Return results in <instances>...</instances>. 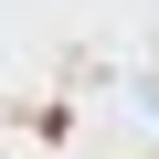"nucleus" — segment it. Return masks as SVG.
I'll return each instance as SVG.
<instances>
[]
</instances>
